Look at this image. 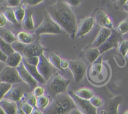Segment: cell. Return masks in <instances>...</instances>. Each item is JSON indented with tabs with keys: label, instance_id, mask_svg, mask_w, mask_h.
<instances>
[{
	"label": "cell",
	"instance_id": "obj_1",
	"mask_svg": "<svg viewBox=\"0 0 128 114\" xmlns=\"http://www.w3.org/2000/svg\"><path fill=\"white\" fill-rule=\"evenodd\" d=\"M49 16L71 38L76 36L78 23L70 6L64 1H58L48 8Z\"/></svg>",
	"mask_w": 128,
	"mask_h": 114
},
{
	"label": "cell",
	"instance_id": "obj_2",
	"mask_svg": "<svg viewBox=\"0 0 128 114\" xmlns=\"http://www.w3.org/2000/svg\"><path fill=\"white\" fill-rule=\"evenodd\" d=\"M76 106L68 93L57 94L54 99L43 111L44 114H68Z\"/></svg>",
	"mask_w": 128,
	"mask_h": 114
},
{
	"label": "cell",
	"instance_id": "obj_3",
	"mask_svg": "<svg viewBox=\"0 0 128 114\" xmlns=\"http://www.w3.org/2000/svg\"><path fill=\"white\" fill-rule=\"evenodd\" d=\"M61 31V27L49 16L44 19L41 25L34 31V34L39 36L43 34H60Z\"/></svg>",
	"mask_w": 128,
	"mask_h": 114
},
{
	"label": "cell",
	"instance_id": "obj_4",
	"mask_svg": "<svg viewBox=\"0 0 128 114\" xmlns=\"http://www.w3.org/2000/svg\"><path fill=\"white\" fill-rule=\"evenodd\" d=\"M48 81L49 88L56 95L64 93L71 83L70 80L64 78L58 73L52 75Z\"/></svg>",
	"mask_w": 128,
	"mask_h": 114
},
{
	"label": "cell",
	"instance_id": "obj_5",
	"mask_svg": "<svg viewBox=\"0 0 128 114\" xmlns=\"http://www.w3.org/2000/svg\"><path fill=\"white\" fill-rule=\"evenodd\" d=\"M0 81L11 85L23 82L19 75L17 69L7 66L4 68L0 72Z\"/></svg>",
	"mask_w": 128,
	"mask_h": 114
},
{
	"label": "cell",
	"instance_id": "obj_6",
	"mask_svg": "<svg viewBox=\"0 0 128 114\" xmlns=\"http://www.w3.org/2000/svg\"><path fill=\"white\" fill-rule=\"evenodd\" d=\"M68 93L72 98L77 108L82 114H97V108L91 105L90 100L78 97L72 91H69Z\"/></svg>",
	"mask_w": 128,
	"mask_h": 114
},
{
	"label": "cell",
	"instance_id": "obj_7",
	"mask_svg": "<svg viewBox=\"0 0 128 114\" xmlns=\"http://www.w3.org/2000/svg\"><path fill=\"white\" fill-rule=\"evenodd\" d=\"M69 64V69L72 73L74 80L76 83H78L84 76L86 70V66L80 60H70Z\"/></svg>",
	"mask_w": 128,
	"mask_h": 114
},
{
	"label": "cell",
	"instance_id": "obj_8",
	"mask_svg": "<svg viewBox=\"0 0 128 114\" xmlns=\"http://www.w3.org/2000/svg\"><path fill=\"white\" fill-rule=\"evenodd\" d=\"M93 18L94 23L102 28L112 30L113 29V24L111 18L107 15L106 11L102 9L98 8L94 12Z\"/></svg>",
	"mask_w": 128,
	"mask_h": 114
},
{
	"label": "cell",
	"instance_id": "obj_9",
	"mask_svg": "<svg viewBox=\"0 0 128 114\" xmlns=\"http://www.w3.org/2000/svg\"><path fill=\"white\" fill-rule=\"evenodd\" d=\"M36 67L40 75L47 81H48L51 76L53 75L52 65H51L50 61H48V59L45 57L43 54L40 56V61Z\"/></svg>",
	"mask_w": 128,
	"mask_h": 114
},
{
	"label": "cell",
	"instance_id": "obj_10",
	"mask_svg": "<svg viewBox=\"0 0 128 114\" xmlns=\"http://www.w3.org/2000/svg\"><path fill=\"white\" fill-rule=\"evenodd\" d=\"M122 101V96H114L109 100L101 109L100 114H118V107Z\"/></svg>",
	"mask_w": 128,
	"mask_h": 114
},
{
	"label": "cell",
	"instance_id": "obj_11",
	"mask_svg": "<svg viewBox=\"0 0 128 114\" xmlns=\"http://www.w3.org/2000/svg\"><path fill=\"white\" fill-rule=\"evenodd\" d=\"M94 24L92 16H89L82 19L78 24L77 33L76 37H81L87 35L91 31Z\"/></svg>",
	"mask_w": 128,
	"mask_h": 114
},
{
	"label": "cell",
	"instance_id": "obj_12",
	"mask_svg": "<svg viewBox=\"0 0 128 114\" xmlns=\"http://www.w3.org/2000/svg\"><path fill=\"white\" fill-rule=\"evenodd\" d=\"M119 38H120V34L116 31H112L111 36L98 48L100 53H102L113 48L118 47V45L120 43Z\"/></svg>",
	"mask_w": 128,
	"mask_h": 114
},
{
	"label": "cell",
	"instance_id": "obj_13",
	"mask_svg": "<svg viewBox=\"0 0 128 114\" xmlns=\"http://www.w3.org/2000/svg\"><path fill=\"white\" fill-rule=\"evenodd\" d=\"M16 69L22 81L26 82L31 87V89H34L36 86H38L37 85L38 83L32 78V76L28 71V70L24 66L23 63L21 62V63L16 68Z\"/></svg>",
	"mask_w": 128,
	"mask_h": 114
},
{
	"label": "cell",
	"instance_id": "obj_14",
	"mask_svg": "<svg viewBox=\"0 0 128 114\" xmlns=\"http://www.w3.org/2000/svg\"><path fill=\"white\" fill-rule=\"evenodd\" d=\"M112 32V31L110 29L106 28H101V29L98 33L96 38L94 39L93 43L91 45L92 48H98L111 36Z\"/></svg>",
	"mask_w": 128,
	"mask_h": 114
},
{
	"label": "cell",
	"instance_id": "obj_15",
	"mask_svg": "<svg viewBox=\"0 0 128 114\" xmlns=\"http://www.w3.org/2000/svg\"><path fill=\"white\" fill-rule=\"evenodd\" d=\"M24 93V91L21 86L12 85L4 98L16 102L22 99V96Z\"/></svg>",
	"mask_w": 128,
	"mask_h": 114
},
{
	"label": "cell",
	"instance_id": "obj_16",
	"mask_svg": "<svg viewBox=\"0 0 128 114\" xmlns=\"http://www.w3.org/2000/svg\"><path fill=\"white\" fill-rule=\"evenodd\" d=\"M44 48L40 43H32L28 45H26L24 51V57H31V56H40L42 55Z\"/></svg>",
	"mask_w": 128,
	"mask_h": 114
},
{
	"label": "cell",
	"instance_id": "obj_17",
	"mask_svg": "<svg viewBox=\"0 0 128 114\" xmlns=\"http://www.w3.org/2000/svg\"><path fill=\"white\" fill-rule=\"evenodd\" d=\"M22 62L23 63L24 66L26 68V70H28L29 73H30V75L32 76L34 79L37 81L39 83L41 84V85H44L46 84L47 81L40 75V73H39L37 67L34 66H32V65H30L29 63H28L27 61H26V60L24 59V58L23 57L22 59Z\"/></svg>",
	"mask_w": 128,
	"mask_h": 114
},
{
	"label": "cell",
	"instance_id": "obj_18",
	"mask_svg": "<svg viewBox=\"0 0 128 114\" xmlns=\"http://www.w3.org/2000/svg\"><path fill=\"white\" fill-rule=\"evenodd\" d=\"M0 106L6 114H17L18 106L15 101L3 98L0 101Z\"/></svg>",
	"mask_w": 128,
	"mask_h": 114
},
{
	"label": "cell",
	"instance_id": "obj_19",
	"mask_svg": "<svg viewBox=\"0 0 128 114\" xmlns=\"http://www.w3.org/2000/svg\"><path fill=\"white\" fill-rule=\"evenodd\" d=\"M22 55L17 52H14L12 55L7 56V59L6 60V64L7 66L12 68H17L22 61Z\"/></svg>",
	"mask_w": 128,
	"mask_h": 114
},
{
	"label": "cell",
	"instance_id": "obj_20",
	"mask_svg": "<svg viewBox=\"0 0 128 114\" xmlns=\"http://www.w3.org/2000/svg\"><path fill=\"white\" fill-rule=\"evenodd\" d=\"M22 27L25 30L30 31L33 30L34 28V24L33 18H32V13L31 11H26V14L22 21Z\"/></svg>",
	"mask_w": 128,
	"mask_h": 114
},
{
	"label": "cell",
	"instance_id": "obj_21",
	"mask_svg": "<svg viewBox=\"0 0 128 114\" xmlns=\"http://www.w3.org/2000/svg\"><path fill=\"white\" fill-rule=\"evenodd\" d=\"M16 37L18 41L26 45H28L32 43L34 41L33 36L31 34L28 33L24 31H21L18 33Z\"/></svg>",
	"mask_w": 128,
	"mask_h": 114
},
{
	"label": "cell",
	"instance_id": "obj_22",
	"mask_svg": "<svg viewBox=\"0 0 128 114\" xmlns=\"http://www.w3.org/2000/svg\"><path fill=\"white\" fill-rule=\"evenodd\" d=\"M0 38L10 44L17 40L16 36L10 30L5 28H0Z\"/></svg>",
	"mask_w": 128,
	"mask_h": 114
},
{
	"label": "cell",
	"instance_id": "obj_23",
	"mask_svg": "<svg viewBox=\"0 0 128 114\" xmlns=\"http://www.w3.org/2000/svg\"><path fill=\"white\" fill-rule=\"evenodd\" d=\"M74 94L81 98L88 100H90L94 95L93 91L87 88H82L79 89L75 91Z\"/></svg>",
	"mask_w": 128,
	"mask_h": 114
},
{
	"label": "cell",
	"instance_id": "obj_24",
	"mask_svg": "<svg viewBox=\"0 0 128 114\" xmlns=\"http://www.w3.org/2000/svg\"><path fill=\"white\" fill-rule=\"evenodd\" d=\"M100 54H101V53H100L98 48H91L86 51V58L89 62L92 63L100 58Z\"/></svg>",
	"mask_w": 128,
	"mask_h": 114
},
{
	"label": "cell",
	"instance_id": "obj_25",
	"mask_svg": "<svg viewBox=\"0 0 128 114\" xmlns=\"http://www.w3.org/2000/svg\"><path fill=\"white\" fill-rule=\"evenodd\" d=\"M50 105V98L47 95H42L37 98L36 108L43 111Z\"/></svg>",
	"mask_w": 128,
	"mask_h": 114
},
{
	"label": "cell",
	"instance_id": "obj_26",
	"mask_svg": "<svg viewBox=\"0 0 128 114\" xmlns=\"http://www.w3.org/2000/svg\"><path fill=\"white\" fill-rule=\"evenodd\" d=\"M0 50L7 56L12 55L15 52L12 49L11 44L6 42L1 38H0Z\"/></svg>",
	"mask_w": 128,
	"mask_h": 114
},
{
	"label": "cell",
	"instance_id": "obj_27",
	"mask_svg": "<svg viewBox=\"0 0 128 114\" xmlns=\"http://www.w3.org/2000/svg\"><path fill=\"white\" fill-rule=\"evenodd\" d=\"M2 13L4 15V16L6 17V20L12 23V24H14V25H17L18 23V22L16 20V17H15L14 10L12 8L9 7L6 8L2 11Z\"/></svg>",
	"mask_w": 128,
	"mask_h": 114
},
{
	"label": "cell",
	"instance_id": "obj_28",
	"mask_svg": "<svg viewBox=\"0 0 128 114\" xmlns=\"http://www.w3.org/2000/svg\"><path fill=\"white\" fill-rule=\"evenodd\" d=\"M62 59L58 55L54 52H51L49 55V61L51 63V65L55 68L58 69H61V66H60V64H61V61Z\"/></svg>",
	"mask_w": 128,
	"mask_h": 114
},
{
	"label": "cell",
	"instance_id": "obj_29",
	"mask_svg": "<svg viewBox=\"0 0 128 114\" xmlns=\"http://www.w3.org/2000/svg\"><path fill=\"white\" fill-rule=\"evenodd\" d=\"M22 101H26L28 103L31 105L34 108H36V101H37V98L35 96L32 92L25 93L22 96Z\"/></svg>",
	"mask_w": 128,
	"mask_h": 114
},
{
	"label": "cell",
	"instance_id": "obj_30",
	"mask_svg": "<svg viewBox=\"0 0 128 114\" xmlns=\"http://www.w3.org/2000/svg\"><path fill=\"white\" fill-rule=\"evenodd\" d=\"M14 13L15 17H16L18 22H22L25 16V14H26L25 9L21 6H18L17 8H15L14 10Z\"/></svg>",
	"mask_w": 128,
	"mask_h": 114
},
{
	"label": "cell",
	"instance_id": "obj_31",
	"mask_svg": "<svg viewBox=\"0 0 128 114\" xmlns=\"http://www.w3.org/2000/svg\"><path fill=\"white\" fill-rule=\"evenodd\" d=\"M116 31L120 35H124L128 33V19L122 20L118 25Z\"/></svg>",
	"mask_w": 128,
	"mask_h": 114
},
{
	"label": "cell",
	"instance_id": "obj_32",
	"mask_svg": "<svg viewBox=\"0 0 128 114\" xmlns=\"http://www.w3.org/2000/svg\"><path fill=\"white\" fill-rule=\"evenodd\" d=\"M118 52L122 55V57H125L128 51V40H122L120 42L118 47Z\"/></svg>",
	"mask_w": 128,
	"mask_h": 114
},
{
	"label": "cell",
	"instance_id": "obj_33",
	"mask_svg": "<svg viewBox=\"0 0 128 114\" xmlns=\"http://www.w3.org/2000/svg\"><path fill=\"white\" fill-rule=\"evenodd\" d=\"M11 46L15 52L19 53L21 55V54H24V51L26 45L16 40L11 43Z\"/></svg>",
	"mask_w": 128,
	"mask_h": 114
},
{
	"label": "cell",
	"instance_id": "obj_34",
	"mask_svg": "<svg viewBox=\"0 0 128 114\" xmlns=\"http://www.w3.org/2000/svg\"><path fill=\"white\" fill-rule=\"evenodd\" d=\"M12 86V85L11 84L1 82L0 83V101L4 98L6 94Z\"/></svg>",
	"mask_w": 128,
	"mask_h": 114
},
{
	"label": "cell",
	"instance_id": "obj_35",
	"mask_svg": "<svg viewBox=\"0 0 128 114\" xmlns=\"http://www.w3.org/2000/svg\"><path fill=\"white\" fill-rule=\"evenodd\" d=\"M20 107L24 112L25 114H31L34 108L33 106H32L26 101H22V103L20 104Z\"/></svg>",
	"mask_w": 128,
	"mask_h": 114
},
{
	"label": "cell",
	"instance_id": "obj_36",
	"mask_svg": "<svg viewBox=\"0 0 128 114\" xmlns=\"http://www.w3.org/2000/svg\"><path fill=\"white\" fill-rule=\"evenodd\" d=\"M90 101L91 103V105H92L94 107L96 108L100 107L102 104V99H101L99 96H97V95H94V96L90 99Z\"/></svg>",
	"mask_w": 128,
	"mask_h": 114
},
{
	"label": "cell",
	"instance_id": "obj_37",
	"mask_svg": "<svg viewBox=\"0 0 128 114\" xmlns=\"http://www.w3.org/2000/svg\"><path fill=\"white\" fill-rule=\"evenodd\" d=\"M44 88L42 86H41V85H38V86H36V87L33 89L32 92L33 93V94L35 95V96H36V98H38L44 95Z\"/></svg>",
	"mask_w": 128,
	"mask_h": 114
},
{
	"label": "cell",
	"instance_id": "obj_38",
	"mask_svg": "<svg viewBox=\"0 0 128 114\" xmlns=\"http://www.w3.org/2000/svg\"><path fill=\"white\" fill-rule=\"evenodd\" d=\"M28 63L32 66H37L40 61V56H31V57H24Z\"/></svg>",
	"mask_w": 128,
	"mask_h": 114
},
{
	"label": "cell",
	"instance_id": "obj_39",
	"mask_svg": "<svg viewBox=\"0 0 128 114\" xmlns=\"http://www.w3.org/2000/svg\"><path fill=\"white\" fill-rule=\"evenodd\" d=\"M6 5L9 8H17L20 6L21 4V1L20 0H8L6 1Z\"/></svg>",
	"mask_w": 128,
	"mask_h": 114
},
{
	"label": "cell",
	"instance_id": "obj_40",
	"mask_svg": "<svg viewBox=\"0 0 128 114\" xmlns=\"http://www.w3.org/2000/svg\"><path fill=\"white\" fill-rule=\"evenodd\" d=\"M7 21L6 17L3 15L2 13H0V28L4 26L7 23Z\"/></svg>",
	"mask_w": 128,
	"mask_h": 114
},
{
	"label": "cell",
	"instance_id": "obj_41",
	"mask_svg": "<svg viewBox=\"0 0 128 114\" xmlns=\"http://www.w3.org/2000/svg\"><path fill=\"white\" fill-rule=\"evenodd\" d=\"M69 61H68L67 60H65V59H62L61 61V64H60V66H61V69H63V70H65V69L69 68Z\"/></svg>",
	"mask_w": 128,
	"mask_h": 114
},
{
	"label": "cell",
	"instance_id": "obj_42",
	"mask_svg": "<svg viewBox=\"0 0 128 114\" xmlns=\"http://www.w3.org/2000/svg\"><path fill=\"white\" fill-rule=\"evenodd\" d=\"M65 2L69 5V6H77L80 5L81 1H76V0H70V1H65Z\"/></svg>",
	"mask_w": 128,
	"mask_h": 114
},
{
	"label": "cell",
	"instance_id": "obj_43",
	"mask_svg": "<svg viewBox=\"0 0 128 114\" xmlns=\"http://www.w3.org/2000/svg\"><path fill=\"white\" fill-rule=\"evenodd\" d=\"M42 1H41V0H32V1L30 0V1H26L27 3H25L28 5H30V6H34V5H38V4L41 3Z\"/></svg>",
	"mask_w": 128,
	"mask_h": 114
},
{
	"label": "cell",
	"instance_id": "obj_44",
	"mask_svg": "<svg viewBox=\"0 0 128 114\" xmlns=\"http://www.w3.org/2000/svg\"><path fill=\"white\" fill-rule=\"evenodd\" d=\"M6 59H7V56H6V55L0 50V61L5 63L6 62Z\"/></svg>",
	"mask_w": 128,
	"mask_h": 114
},
{
	"label": "cell",
	"instance_id": "obj_45",
	"mask_svg": "<svg viewBox=\"0 0 128 114\" xmlns=\"http://www.w3.org/2000/svg\"><path fill=\"white\" fill-rule=\"evenodd\" d=\"M68 114H82V113L78 110V109L77 108H76L72 109V110H71Z\"/></svg>",
	"mask_w": 128,
	"mask_h": 114
},
{
	"label": "cell",
	"instance_id": "obj_46",
	"mask_svg": "<svg viewBox=\"0 0 128 114\" xmlns=\"http://www.w3.org/2000/svg\"><path fill=\"white\" fill-rule=\"evenodd\" d=\"M31 114H44V113L43 111L39 110V109L37 108H34L33 111H32V112L31 113Z\"/></svg>",
	"mask_w": 128,
	"mask_h": 114
},
{
	"label": "cell",
	"instance_id": "obj_47",
	"mask_svg": "<svg viewBox=\"0 0 128 114\" xmlns=\"http://www.w3.org/2000/svg\"><path fill=\"white\" fill-rule=\"evenodd\" d=\"M17 114H25L24 112L21 110V108L20 107H18V110Z\"/></svg>",
	"mask_w": 128,
	"mask_h": 114
},
{
	"label": "cell",
	"instance_id": "obj_48",
	"mask_svg": "<svg viewBox=\"0 0 128 114\" xmlns=\"http://www.w3.org/2000/svg\"><path fill=\"white\" fill-rule=\"evenodd\" d=\"M123 8H124V10L125 11L128 12V3L125 4V5L123 6Z\"/></svg>",
	"mask_w": 128,
	"mask_h": 114
},
{
	"label": "cell",
	"instance_id": "obj_49",
	"mask_svg": "<svg viewBox=\"0 0 128 114\" xmlns=\"http://www.w3.org/2000/svg\"><path fill=\"white\" fill-rule=\"evenodd\" d=\"M0 114H6V113H5L4 111H3V110H2V108H1V106H0Z\"/></svg>",
	"mask_w": 128,
	"mask_h": 114
},
{
	"label": "cell",
	"instance_id": "obj_50",
	"mask_svg": "<svg viewBox=\"0 0 128 114\" xmlns=\"http://www.w3.org/2000/svg\"><path fill=\"white\" fill-rule=\"evenodd\" d=\"M123 114H128V110H126V111H124V113H123Z\"/></svg>",
	"mask_w": 128,
	"mask_h": 114
},
{
	"label": "cell",
	"instance_id": "obj_51",
	"mask_svg": "<svg viewBox=\"0 0 128 114\" xmlns=\"http://www.w3.org/2000/svg\"><path fill=\"white\" fill-rule=\"evenodd\" d=\"M126 56H127V57L128 58V53H127V55H126Z\"/></svg>",
	"mask_w": 128,
	"mask_h": 114
},
{
	"label": "cell",
	"instance_id": "obj_52",
	"mask_svg": "<svg viewBox=\"0 0 128 114\" xmlns=\"http://www.w3.org/2000/svg\"><path fill=\"white\" fill-rule=\"evenodd\" d=\"M1 83V81H0V83Z\"/></svg>",
	"mask_w": 128,
	"mask_h": 114
}]
</instances>
